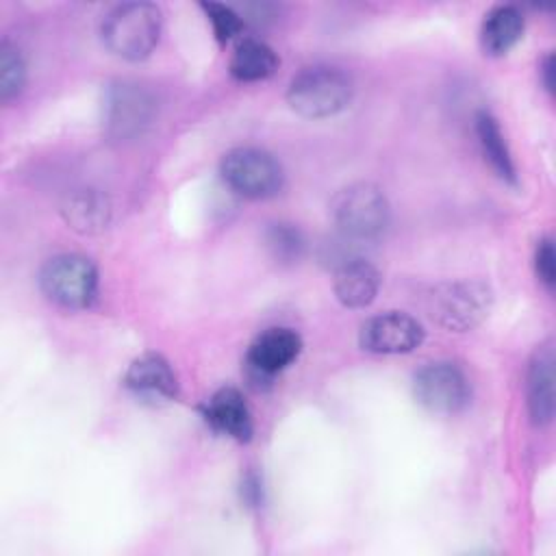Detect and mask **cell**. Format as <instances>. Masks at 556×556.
<instances>
[{
    "instance_id": "1",
    "label": "cell",
    "mask_w": 556,
    "mask_h": 556,
    "mask_svg": "<svg viewBox=\"0 0 556 556\" xmlns=\"http://www.w3.org/2000/svg\"><path fill=\"white\" fill-rule=\"evenodd\" d=\"M161 24V9L152 2L117 4L102 20V43L119 59L143 61L159 43Z\"/></svg>"
},
{
    "instance_id": "2",
    "label": "cell",
    "mask_w": 556,
    "mask_h": 556,
    "mask_svg": "<svg viewBox=\"0 0 556 556\" xmlns=\"http://www.w3.org/2000/svg\"><path fill=\"white\" fill-rule=\"evenodd\" d=\"M352 93V80L343 70L315 65L293 76L287 89V102L302 117L324 119L341 113L350 104Z\"/></svg>"
},
{
    "instance_id": "3",
    "label": "cell",
    "mask_w": 556,
    "mask_h": 556,
    "mask_svg": "<svg viewBox=\"0 0 556 556\" xmlns=\"http://www.w3.org/2000/svg\"><path fill=\"white\" fill-rule=\"evenodd\" d=\"M493 291L482 280L441 282L428 293L430 317L454 332H465L478 326L491 311Z\"/></svg>"
},
{
    "instance_id": "4",
    "label": "cell",
    "mask_w": 556,
    "mask_h": 556,
    "mask_svg": "<svg viewBox=\"0 0 556 556\" xmlns=\"http://www.w3.org/2000/svg\"><path fill=\"white\" fill-rule=\"evenodd\" d=\"M330 213L345 235L354 239H374L382 235L389 224V200L380 187L356 182L332 198Z\"/></svg>"
},
{
    "instance_id": "5",
    "label": "cell",
    "mask_w": 556,
    "mask_h": 556,
    "mask_svg": "<svg viewBox=\"0 0 556 556\" xmlns=\"http://www.w3.org/2000/svg\"><path fill=\"white\" fill-rule=\"evenodd\" d=\"M41 291L65 308H87L98 293V269L80 254H59L39 271Z\"/></svg>"
},
{
    "instance_id": "6",
    "label": "cell",
    "mask_w": 556,
    "mask_h": 556,
    "mask_svg": "<svg viewBox=\"0 0 556 556\" xmlns=\"http://www.w3.org/2000/svg\"><path fill=\"white\" fill-rule=\"evenodd\" d=\"M224 182L239 195L265 200L280 191L285 174L274 154L261 148H235L219 165Z\"/></svg>"
},
{
    "instance_id": "7",
    "label": "cell",
    "mask_w": 556,
    "mask_h": 556,
    "mask_svg": "<svg viewBox=\"0 0 556 556\" xmlns=\"http://www.w3.org/2000/svg\"><path fill=\"white\" fill-rule=\"evenodd\" d=\"M156 117V98L139 83H117L106 91L104 126L117 141L137 139Z\"/></svg>"
},
{
    "instance_id": "8",
    "label": "cell",
    "mask_w": 556,
    "mask_h": 556,
    "mask_svg": "<svg viewBox=\"0 0 556 556\" xmlns=\"http://www.w3.org/2000/svg\"><path fill=\"white\" fill-rule=\"evenodd\" d=\"M415 397L430 413L454 415L469 404L471 387L460 367L454 363H430L415 376Z\"/></svg>"
},
{
    "instance_id": "9",
    "label": "cell",
    "mask_w": 556,
    "mask_h": 556,
    "mask_svg": "<svg viewBox=\"0 0 556 556\" xmlns=\"http://www.w3.org/2000/svg\"><path fill=\"white\" fill-rule=\"evenodd\" d=\"M361 348L371 354H408L424 341L421 324L402 311H389L367 319L358 332Z\"/></svg>"
},
{
    "instance_id": "10",
    "label": "cell",
    "mask_w": 556,
    "mask_h": 556,
    "mask_svg": "<svg viewBox=\"0 0 556 556\" xmlns=\"http://www.w3.org/2000/svg\"><path fill=\"white\" fill-rule=\"evenodd\" d=\"M302 352V339L291 328H267L248 348L245 363L254 380H271Z\"/></svg>"
},
{
    "instance_id": "11",
    "label": "cell",
    "mask_w": 556,
    "mask_h": 556,
    "mask_svg": "<svg viewBox=\"0 0 556 556\" xmlns=\"http://www.w3.org/2000/svg\"><path fill=\"white\" fill-rule=\"evenodd\" d=\"M124 384L148 402H169L178 395V378L169 361L156 352L137 356L124 374Z\"/></svg>"
},
{
    "instance_id": "12",
    "label": "cell",
    "mask_w": 556,
    "mask_h": 556,
    "mask_svg": "<svg viewBox=\"0 0 556 556\" xmlns=\"http://www.w3.org/2000/svg\"><path fill=\"white\" fill-rule=\"evenodd\" d=\"M204 421L219 434H226L237 441H250L252 437V415L243 395L235 387H224L215 391L204 408Z\"/></svg>"
},
{
    "instance_id": "13",
    "label": "cell",
    "mask_w": 556,
    "mask_h": 556,
    "mask_svg": "<svg viewBox=\"0 0 556 556\" xmlns=\"http://www.w3.org/2000/svg\"><path fill=\"white\" fill-rule=\"evenodd\" d=\"M332 289H334L337 300L343 306L365 308L378 295L380 274L371 263H367L363 258H352L334 271Z\"/></svg>"
},
{
    "instance_id": "14",
    "label": "cell",
    "mask_w": 556,
    "mask_h": 556,
    "mask_svg": "<svg viewBox=\"0 0 556 556\" xmlns=\"http://www.w3.org/2000/svg\"><path fill=\"white\" fill-rule=\"evenodd\" d=\"M528 410L534 424L545 426L554 417V352L543 345L534 352L528 367Z\"/></svg>"
},
{
    "instance_id": "15",
    "label": "cell",
    "mask_w": 556,
    "mask_h": 556,
    "mask_svg": "<svg viewBox=\"0 0 556 556\" xmlns=\"http://www.w3.org/2000/svg\"><path fill=\"white\" fill-rule=\"evenodd\" d=\"M61 215L72 230L80 235H98L111 224V202L96 189H80L65 198Z\"/></svg>"
},
{
    "instance_id": "16",
    "label": "cell",
    "mask_w": 556,
    "mask_h": 556,
    "mask_svg": "<svg viewBox=\"0 0 556 556\" xmlns=\"http://www.w3.org/2000/svg\"><path fill=\"white\" fill-rule=\"evenodd\" d=\"M523 35V15L517 7L500 4L491 9L480 26V46L484 54L502 56L510 52Z\"/></svg>"
},
{
    "instance_id": "17",
    "label": "cell",
    "mask_w": 556,
    "mask_h": 556,
    "mask_svg": "<svg viewBox=\"0 0 556 556\" xmlns=\"http://www.w3.org/2000/svg\"><path fill=\"white\" fill-rule=\"evenodd\" d=\"M473 128H476V137H478L480 150L484 154V161L491 165V169L502 180L515 182L517 180V167H515L510 148L506 143V137H504L497 119L491 113L480 111V113H476Z\"/></svg>"
},
{
    "instance_id": "18",
    "label": "cell",
    "mask_w": 556,
    "mask_h": 556,
    "mask_svg": "<svg viewBox=\"0 0 556 556\" xmlns=\"http://www.w3.org/2000/svg\"><path fill=\"white\" fill-rule=\"evenodd\" d=\"M280 65L271 46L261 39H243L230 56V74L241 83H258L269 78Z\"/></svg>"
},
{
    "instance_id": "19",
    "label": "cell",
    "mask_w": 556,
    "mask_h": 556,
    "mask_svg": "<svg viewBox=\"0 0 556 556\" xmlns=\"http://www.w3.org/2000/svg\"><path fill=\"white\" fill-rule=\"evenodd\" d=\"M26 83V63L22 52L11 41L0 43V98L2 102L13 100Z\"/></svg>"
},
{
    "instance_id": "20",
    "label": "cell",
    "mask_w": 556,
    "mask_h": 556,
    "mask_svg": "<svg viewBox=\"0 0 556 556\" xmlns=\"http://www.w3.org/2000/svg\"><path fill=\"white\" fill-rule=\"evenodd\" d=\"M206 20L211 22V28L217 37V41H230L235 35L241 33L243 28V20L239 17L237 11H232L228 4H219V2H202L200 4Z\"/></svg>"
},
{
    "instance_id": "21",
    "label": "cell",
    "mask_w": 556,
    "mask_h": 556,
    "mask_svg": "<svg viewBox=\"0 0 556 556\" xmlns=\"http://www.w3.org/2000/svg\"><path fill=\"white\" fill-rule=\"evenodd\" d=\"M267 245L280 261H295L304 248L302 235L289 224H274L267 232Z\"/></svg>"
},
{
    "instance_id": "22",
    "label": "cell",
    "mask_w": 556,
    "mask_h": 556,
    "mask_svg": "<svg viewBox=\"0 0 556 556\" xmlns=\"http://www.w3.org/2000/svg\"><path fill=\"white\" fill-rule=\"evenodd\" d=\"M534 265H536V276L545 287H554L556 282V252L552 239H541L536 245L534 254Z\"/></svg>"
},
{
    "instance_id": "23",
    "label": "cell",
    "mask_w": 556,
    "mask_h": 556,
    "mask_svg": "<svg viewBox=\"0 0 556 556\" xmlns=\"http://www.w3.org/2000/svg\"><path fill=\"white\" fill-rule=\"evenodd\" d=\"M541 78H543V85H545L547 89H554V59H552V54H547V56L543 59Z\"/></svg>"
}]
</instances>
